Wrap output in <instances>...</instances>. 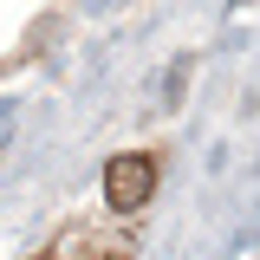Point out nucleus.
<instances>
[{"label": "nucleus", "mask_w": 260, "mask_h": 260, "mask_svg": "<svg viewBox=\"0 0 260 260\" xmlns=\"http://www.w3.org/2000/svg\"><path fill=\"white\" fill-rule=\"evenodd\" d=\"M156 195V156H143V150H124V156L104 162V202L130 215V208H143Z\"/></svg>", "instance_id": "nucleus-1"}]
</instances>
